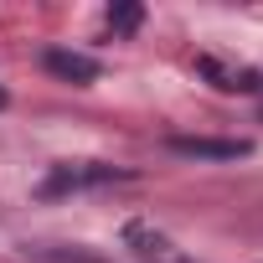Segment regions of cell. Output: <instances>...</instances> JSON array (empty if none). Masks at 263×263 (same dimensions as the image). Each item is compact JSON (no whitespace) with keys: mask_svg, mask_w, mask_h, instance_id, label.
<instances>
[{"mask_svg":"<svg viewBox=\"0 0 263 263\" xmlns=\"http://www.w3.org/2000/svg\"><path fill=\"white\" fill-rule=\"evenodd\" d=\"M108 181H124V171H114V165H57V171L42 181V196L88 191V186H108Z\"/></svg>","mask_w":263,"mask_h":263,"instance_id":"3","label":"cell"},{"mask_svg":"<svg viewBox=\"0 0 263 263\" xmlns=\"http://www.w3.org/2000/svg\"><path fill=\"white\" fill-rule=\"evenodd\" d=\"M36 258L42 263H98V258H83V253H47V248H36Z\"/></svg>","mask_w":263,"mask_h":263,"instance_id":"7","label":"cell"},{"mask_svg":"<svg viewBox=\"0 0 263 263\" xmlns=\"http://www.w3.org/2000/svg\"><path fill=\"white\" fill-rule=\"evenodd\" d=\"M165 150L186 155V160H242V155H253L248 140H217V135H171Z\"/></svg>","mask_w":263,"mask_h":263,"instance_id":"1","label":"cell"},{"mask_svg":"<svg viewBox=\"0 0 263 263\" xmlns=\"http://www.w3.org/2000/svg\"><path fill=\"white\" fill-rule=\"evenodd\" d=\"M42 62H47V72H52V78H62V83H78V88L98 83V62H93V57H83V52H62V47H52Z\"/></svg>","mask_w":263,"mask_h":263,"instance_id":"5","label":"cell"},{"mask_svg":"<svg viewBox=\"0 0 263 263\" xmlns=\"http://www.w3.org/2000/svg\"><path fill=\"white\" fill-rule=\"evenodd\" d=\"M124 242H129V253H135L140 263H191L160 227H150V222H129L124 227Z\"/></svg>","mask_w":263,"mask_h":263,"instance_id":"2","label":"cell"},{"mask_svg":"<svg viewBox=\"0 0 263 263\" xmlns=\"http://www.w3.org/2000/svg\"><path fill=\"white\" fill-rule=\"evenodd\" d=\"M196 72L212 78V88H222V93H258V88H263V78H258L253 67H227V62H217V57H196Z\"/></svg>","mask_w":263,"mask_h":263,"instance_id":"4","label":"cell"},{"mask_svg":"<svg viewBox=\"0 0 263 263\" xmlns=\"http://www.w3.org/2000/svg\"><path fill=\"white\" fill-rule=\"evenodd\" d=\"M0 103H6V93H0Z\"/></svg>","mask_w":263,"mask_h":263,"instance_id":"8","label":"cell"},{"mask_svg":"<svg viewBox=\"0 0 263 263\" xmlns=\"http://www.w3.org/2000/svg\"><path fill=\"white\" fill-rule=\"evenodd\" d=\"M140 21H145V11H140V6H114V11H108V26H114L119 36H129Z\"/></svg>","mask_w":263,"mask_h":263,"instance_id":"6","label":"cell"}]
</instances>
